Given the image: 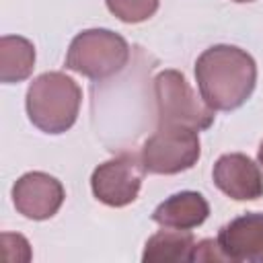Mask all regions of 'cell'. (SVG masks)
Listing matches in <instances>:
<instances>
[{"label": "cell", "instance_id": "cell-1", "mask_svg": "<svg viewBox=\"0 0 263 263\" xmlns=\"http://www.w3.org/2000/svg\"><path fill=\"white\" fill-rule=\"evenodd\" d=\"M201 99L214 111H232L247 103L257 84L253 55L236 45H212L195 62Z\"/></svg>", "mask_w": 263, "mask_h": 263}, {"label": "cell", "instance_id": "cell-2", "mask_svg": "<svg viewBox=\"0 0 263 263\" xmlns=\"http://www.w3.org/2000/svg\"><path fill=\"white\" fill-rule=\"evenodd\" d=\"M80 103V86L64 72H45L27 90V115L45 134L68 132L76 123Z\"/></svg>", "mask_w": 263, "mask_h": 263}, {"label": "cell", "instance_id": "cell-3", "mask_svg": "<svg viewBox=\"0 0 263 263\" xmlns=\"http://www.w3.org/2000/svg\"><path fill=\"white\" fill-rule=\"evenodd\" d=\"M127 62V41L109 29H86L78 33L66 53V68L92 80H105L119 74Z\"/></svg>", "mask_w": 263, "mask_h": 263}, {"label": "cell", "instance_id": "cell-4", "mask_svg": "<svg viewBox=\"0 0 263 263\" xmlns=\"http://www.w3.org/2000/svg\"><path fill=\"white\" fill-rule=\"evenodd\" d=\"M154 99L158 125H187L199 132L214 123V109L195 95L179 70H162L156 74Z\"/></svg>", "mask_w": 263, "mask_h": 263}, {"label": "cell", "instance_id": "cell-5", "mask_svg": "<svg viewBox=\"0 0 263 263\" xmlns=\"http://www.w3.org/2000/svg\"><path fill=\"white\" fill-rule=\"evenodd\" d=\"M197 129L187 125H158V129L144 142L140 158L146 173L177 175L191 168L199 160Z\"/></svg>", "mask_w": 263, "mask_h": 263}, {"label": "cell", "instance_id": "cell-6", "mask_svg": "<svg viewBox=\"0 0 263 263\" xmlns=\"http://www.w3.org/2000/svg\"><path fill=\"white\" fill-rule=\"evenodd\" d=\"M144 173L146 168L142 164V158L129 152L117 154L92 171L90 177L92 195L109 208L129 205L132 201H136L140 193Z\"/></svg>", "mask_w": 263, "mask_h": 263}, {"label": "cell", "instance_id": "cell-7", "mask_svg": "<svg viewBox=\"0 0 263 263\" xmlns=\"http://www.w3.org/2000/svg\"><path fill=\"white\" fill-rule=\"evenodd\" d=\"M66 197L64 185L41 171L23 175L12 185V203L29 220H47L58 214Z\"/></svg>", "mask_w": 263, "mask_h": 263}, {"label": "cell", "instance_id": "cell-8", "mask_svg": "<svg viewBox=\"0 0 263 263\" xmlns=\"http://www.w3.org/2000/svg\"><path fill=\"white\" fill-rule=\"evenodd\" d=\"M216 187L236 201H255L263 195V175L259 164L247 154H222L212 171Z\"/></svg>", "mask_w": 263, "mask_h": 263}, {"label": "cell", "instance_id": "cell-9", "mask_svg": "<svg viewBox=\"0 0 263 263\" xmlns=\"http://www.w3.org/2000/svg\"><path fill=\"white\" fill-rule=\"evenodd\" d=\"M216 240L226 261L263 263V214L249 212L230 220Z\"/></svg>", "mask_w": 263, "mask_h": 263}, {"label": "cell", "instance_id": "cell-10", "mask_svg": "<svg viewBox=\"0 0 263 263\" xmlns=\"http://www.w3.org/2000/svg\"><path fill=\"white\" fill-rule=\"evenodd\" d=\"M210 216L208 199L197 191H181L166 197L152 214V220L162 228L191 230L201 226Z\"/></svg>", "mask_w": 263, "mask_h": 263}, {"label": "cell", "instance_id": "cell-11", "mask_svg": "<svg viewBox=\"0 0 263 263\" xmlns=\"http://www.w3.org/2000/svg\"><path fill=\"white\" fill-rule=\"evenodd\" d=\"M195 236L189 230H160L146 240L142 261L144 263H181L193 261Z\"/></svg>", "mask_w": 263, "mask_h": 263}, {"label": "cell", "instance_id": "cell-12", "mask_svg": "<svg viewBox=\"0 0 263 263\" xmlns=\"http://www.w3.org/2000/svg\"><path fill=\"white\" fill-rule=\"evenodd\" d=\"M35 68V47L21 35H4L0 39V80L14 84L31 76Z\"/></svg>", "mask_w": 263, "mask_h": 263}, {"label": "cell", "instance_id": "cell-13", "mask_svg": "<svg viewBox=\"0 0 263 263\" xmlns=\"http://www.w3.org/2000/svg\"><path fill=\"white\" fill-rule=\"evenodd\" d=\"M111 14H115L123 23H144L156 10L160 0H105Z\"/></svg>", "mask_w": 263, "mask_h": 263}, {"label": "cell", "instance_id": "cell-14", "mask_svg": "<svg viewBox=\"0 0 263 263\" xmlns=\"http://www.w3.org/2000/svg\"><path fill=\"white\" fill-rule=\"evenodd\" d=\"M257 158H259V164L263 166V142H261V146H259V154H257Z\"/></svg>", "mask_w": 263, "mask_h": 263}, {"label": "cell", "instance_id": "cell-15", "mask_svg": "<svg viewBox=\"0 0 263 263\" xmlns=\"http://www.w3.org/2000/svg\"><path fill=\"white\" fill-rule=\"evenodd\" d=\"M234 2H253V0H234Z\"/></svg>", "mask_w": 263, "mask_h": 263}]
</instances>
